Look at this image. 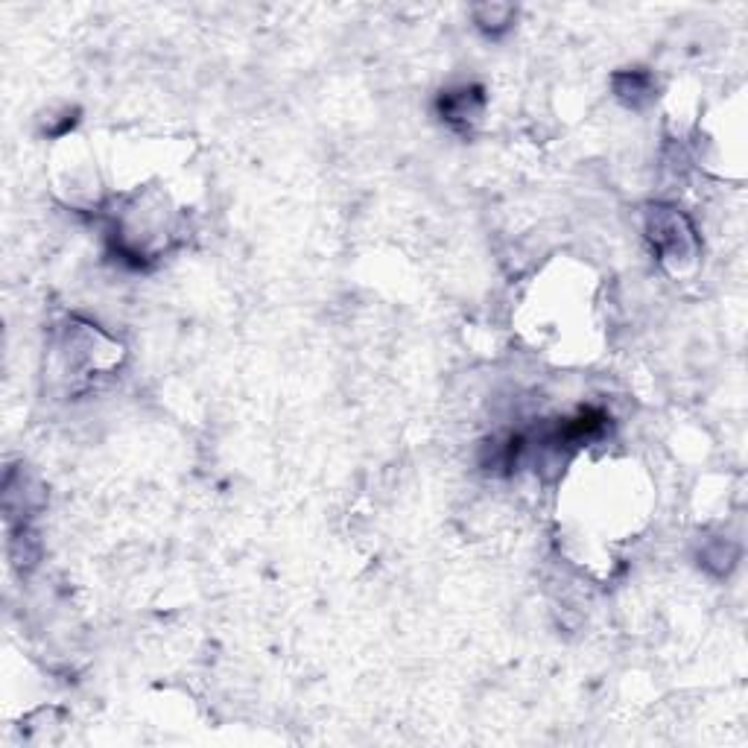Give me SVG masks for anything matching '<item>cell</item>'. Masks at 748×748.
<instances>
[{"instance_id":"6da1fadb","label":"cell","mask_w":748,"mask_h":748,"mask_svg":"<svg viewBox=\"0 0 748 748\" xmlns=\"http://www.w3.org/2000/svg\"><path fill=\"white\" fill-rule=\"evenodd\" d=\"M649 237L658 246L664 261H690L696 252L693 228L673 208H652L649 214Z\"/></svg>"},{"instance_id":"7a4b0ae2","label":"cell","mask_w":748,"mask_h":748,"mask_svg":"<svg viewBox=\"0 0 748 748\" xmlns=\"http://www.w3.org/2000/svg\"><path fill=\"white\" fill-rule=\"evenodd\" d=\"M483 112V97L477 88H459V91H450L442 100V114L445 120L453 123V126H468L474 123Z\"/></svg>"},{"instance_id":"3957f363","label":"cell","mask_w":748,"mask_h":748,"mask_svg":"<svg viewBox=\"0 0 748 748\" xmlns=\"http://www.w3.org/2000/svg\"><path fill=\"white\" fill-rule=\"evenodd\" d=\"M617 94L629 103V106H640L643 97L652 94V79L646 74H626L617 79Z\"/></svg>"}]
</instances>
